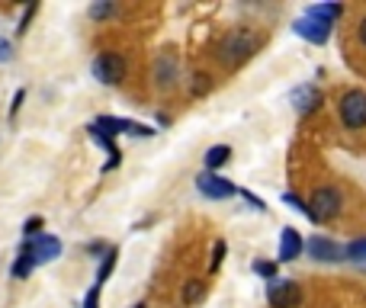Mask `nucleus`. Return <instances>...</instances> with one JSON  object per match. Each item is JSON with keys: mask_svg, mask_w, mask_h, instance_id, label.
Instances as JSON below:
<instances>
[{"mask_svg": "<svg viewBox=\"0 0 366 308\" xmlns=\"http://www.w3.org/2000/svg\"><path fill=\"white\" fill-rule=\"evenodd\" d=\"M341 206H344V200L334 186H318L312 193V200H308V218L312 222H331L341 212Z\"/></svg>", "mask_w": 366, "mask_h": 308, "instance_id": "f257e3e1", "label": "nucleus"}, {"mask_svg": "<svg viewBox=\"0 0 366 308\" xmlns=\"http://www.w3.org/2000/svg\"><path fill=\"white\" fill-rule=\"evenodd\" d=\"M254 49H257V39H254L248 29H238V33H232L218 45V58H222L225 65H241L244 58H250Z\"/></svg>", "mask_w": 366, "mask_h": 308, "instance_id": "f03ea898", "label": "nucleus"}, {"mask_svg": "<svg viewBox=\"0 0 366 308\" xmlns=\"http://www.w3.org/2000/svg\"><path fill=\"white\" fill-rule=\"evenodd\" d=\"M337 113H341V122L347 129H363L366 125V93L363 90H347L337 103Z\"/></svg>", "mask_w": 366, "mask_h": 308, "instance_id": "7ed1b4c3", "label": "nucleus"}, {"mask_svg": "<svg viewBox=\"0 0 366 308\" xmlns=\"http://www.w3.org/2000/svg\"><path fill=\"white\" fill-rule=\"evenodd\" d=\"M90 132H100V135H119V132H125V135H151L154 129H148V125H142V122H132V119H113V116H100L97 122H90L87 125Z\"/></svg>", "mask_w": 366, "mask_h": 308, "instance_id": "20e7f679", "label": "nucleus"}, {"mask_svg": "<svg viewBox=\"0 0 366 308\" xmlns=\"http://www.w3.org/2000/svg\"><path fill=\"white\" fill-rule=\"evenodd\" d=\"M266 302L273 308H299L302 292L292 279H273V283L266 286Z\"/></svg>", "mask_w": 366, "mask_h": 308, "instance_id": "39448f33", "label": "nucleus"}, {"mask_svg": "<svg viewBox=\"0 0 366 308\" xmlns=\"http://www.w3.org/2000/svg\"><path fill=\"white\" fill-rule=\"evenodd\" d=\"M26 254L33 257L35 267H39V264H51V260L61 257V241L55 234H35L33 241L26 244Z\"/></svg>", "mask_w": 366, "mask_h": 308, "instance_id": "423d86ee", "label": "nucleus"}, {"mask_svg": "<svg viewBox=\"0 0 366 308\" xmlns=\"http://www.w3.org/2000/svg\"><path fill=\"white\" fill-rule=\"evenodd\" d=\"M331 26L334 23H328V19H318V17H312V13H305L302 19H296V23H292V29H296V35H302L305 42L325 45L328 35H331Z\"/></svg>", "mask_w": 366, "mask_h": 308, "instance_id": "0eeeda50", "label": "nucleus"}, {"mask_svg": "<svg viewBox=\"0 0 366 308\" xmlns=\"http://www.w3.org/2000/svg\"><path fill=\"white\" fill-rule=\"evenodd\" d=\"M122 74H125V61L119 55H113V51H106V55H100L93 61V77L100 83H119Z\"/></svg>", "mask_w": 366, "mask_h": 308, "instance_id": "6e6552de", "label": "nucleus"}, {"mask_svg": "<svg viewBox=\"0 0 366 308\" xmlns=\"http://www.w3.org/2000/svg\"><path fill=\"white\" fill-rule=\"evenodd\" d=\"M196 190H200L206 200H228V196L238 193L225 177H218V174H200L196 177Z\"/></svg>", "mask_w": 366, "mask_h": 308, "instance_id": "1a4fd4ad", "label": "nucleus"}, {"mask_svg": "<svg viewBox=\"0 0 366 308\" xmlns=\"http://www.w3.org/2000/svg\"><path fill=\"white\" fill-rule=\"evenodd\" d=\"M305 250L312 254L315 260H321V264H334V260H344V248L337 241H331V238H321V234H315V238H308L305 241Z\"/></svg>", "mask_w": 366, "mask_h": 308, "instance_id": "9d476101", "label": "nucleus"}, {"mask_svg": "<svg viewBox=\"0 0 366 308\" xmlns=\"http://www.w3.org/2000/svg\"><path fill=\"white\" fill-rule=\"evenodd\" d=\"M302 248H305L302 234L296 232V228H283V234H280V260H283V264L296 260L302 254Z\"/></svg>", "mask_w": 366, "mask_h": 308, "instance_id": "9b49d317", "label": "nucleus"}, {"mask_svg": "<svg viewBox=\"0 0 366 308\" xmlns=\"http://www.w3.org/2000/svg\"><path fill=\"white\" fill-rule=\"evenodd\" d=\"M292 103H296L299 113H312V109L321 103V93H318L315 87H296V90H292Z\"/></svg>", "mask_w": 366, "mask_h": 308, "instance_id": "f8f14e48", "label": "nucleus"}, {"mask_svg": "<svg viewBox=\"0 0 366 308\" xmlns=\"http://www.w3.org/2000/svg\"><path fill=\"white\" fill-rule=\"evenodd\" d=\"M228 158H232V148H228V145H216V148H209V151H206V167H209V174H212L216 167H222Z\"/></svg>", "mask_w": 366, "mask_h": 308, "instance_id": "ddd939ff", "label": "nucleus"}, {"mask_svg": "<svg viewBox=\"0 0 366 308\" xmlns=\"http://www.w3.org/2000/svg\"><path fill=\"white\" fill-rule=\"evenodd\" d=\"M305 13H312V17H318V19H328V23H334V19L344 13V7H341V3H318V7H308Z\"/></svg>", "mask_w": 366, "mask_h": 308, "instance_id": "4468645a", "label": "nucleus"}, {"mask_svg": "<svg viewBox=\"0 0 366 308\" xmlns=\"http://www.w3.org/2000/svg\"><path fill=\"white\" fill-rule=\"evenodd\" d=\"M33 257H29V254H26V248L19 250V257H17V264H13V270H10V273H13V279H26V276L33 273Z\"/></svg>", "mask_w": 366, "mask_h": 308, "instance_id": "2eb2a0df", "label": "nucleus"}, {"mask_svg": "<svg viewBox=\"0 0 366 308\" xmlns=\"http://www.w3.org/2000/svg\"><path fill=\"white\" fill-rule=\"evenodd\" d=\"M113 267H116V250H106V257H103V267H100V273H97V286L106 283V276L113 273Z\"/></svg>", "mask_w": 366, "mask_h": 308, "instance_id": "dca6fc26", "label": "nucleus"}, {"mask_svg": "<svg viewBox=\"0 0 366 308\" xmlns=\"http://www.w3.org/2000/svg\"><path fill=\"white\" fill-rule=\"evenodd\" d=\"M344 257H347V260H366V238H363V241L347 244V248H344Z\"/></svg>", "mask_w": 366, "mask_h": 308, "instance_id": "f3484780", "label": "nucleus"}, {"mask_svg": "<svg viewBox=\"0 0 366 308\" xmlns=\"http://www.w3.org/2000/svg\"><path fill=\"white\" fill-rule=\"evenodd\" d=\"M7 61H13V45L7 39H0V65H7Z\"/></svg>", "mask_w": 366, "mask_h": 308, "instance_id": "a211bd4d", "label": "nucleus"}, {"mask_svg": "<svg viewBox=\"0 0 366 308\" xmlns=\"http://www.w3.org/2000/svg\"><path fill=\"white\" fill-rule=\"evenodd\" d=\"M200 295H202V283H190V286H186V292H183V299H186V302H196Z\"/></svg>", "mask_w": 366, "mask_h": 308, "instance_id": "6ab92c4d", "label": "nucleus"}, {"mask_svg": "<svg viewBox=\"0 0 366 308\" xmlns=\"http://www.w3.org/2000/svg\"><path fill=\"white\" fill-rule=\"evenodd\" d=\"M109 13H113V7H109V3H93V7H90V17H93V19L109 17Z\"/></svg>", "mask_w": 366, "mask_h": 308, "instance_id": "aec40b11", "label": "nucleus"}, {"mask_svg": "<svg viewBox=\"0 0 366 308\" xmlns=\"http://www.w3.org/2000/svg\"><path fill=\"white\" fill-rule=\"evenodd\" d=\"M254 273H260V276H266V279H273V273H276V267H273V264H254Z\"/></svg>", "mask_w": 366, "mask_h": 308, "instance_id": "412c9836", "label": "nucleus"}, {"mask_svg": "<svg viewBox=\"0 0 366 308\" xmlns=\"http://www.w3.org/2000/svg\"><path fill=\"white\" fill-rule=\"evenodd\" d=\"M222 254H225V244L218 241V244H216V254H212V270H216L218 264H222Z\"/></svg>", "mask_w": 366, "mask_h": 308, "instance_id": "4be33fe9", "label": "nucleus"}, {"mask_svg": "<svg viewBox=\"0 0 366 308\" xmlns=\"http://www.w3.org/2000/svg\"><path fill=\"white\" fill-rule=\"evenodd\" d=\"M39 218H29V222H26V234H29V238H35V232H39Z\"/></svg>", "mask_w": 366, "mask_h": 308, "instance_id": "5701e85b", "label": "nucleus"}, {"mask_svg": "<svg viewBox=\"0 0 366 308\" xmlns=\"http://www.w3.org/2000/svg\"><path fill=\"white\" fill-rule=\"evenodd\" d=\"M360 42H363V45H366V19H363V23H360Z\"/></svg>", "mask_w": 366, "mask_h": 308, "instance_id": "b1692460", "label": "nucleus"}, {"mask_svg": "<svg viewBox=\"0 0 366 308\" xmlns=\"http://www.w3.org/2000/svg\"><path fill=\"white\" fill-rule=\"evenodd\" d=\"M135 308H145V305H135Z\"/></svg>", "mask_w": 366, "mask_h": 308, "instance_id": "393cba45", "label": "nucleus"}]
</instances>
